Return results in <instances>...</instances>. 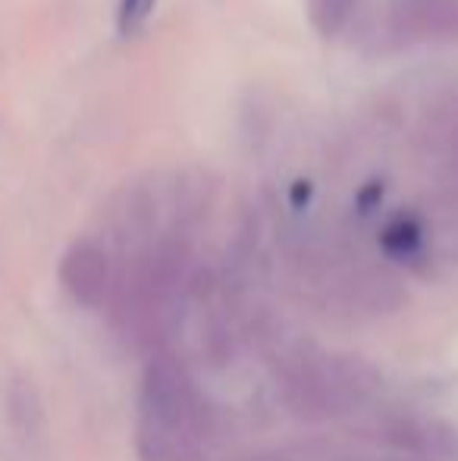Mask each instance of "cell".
<instances>
[{"instance_id": "7a4b0ae2", "label": "cell", "mask_w": 458, "mask_h": 461, "mask_svg": "<svg viewBox=\"0 0 458 461\" xmlns=\"http://www.w3.org/2000/svg\"><path fill=\"white\" fill-rule=\"evenodd\" d=\"M60 279L76 302L85 308H98L107 295V283H111L104 249H98L94 242H76L60 264Z\"/></svg>"}, {"instance_id": "3957f363", "label": "cell", "mask_w": 458, "mask_h": 461, "mask_svg": "<svg viewBox=\"0 0 458 461\" xmlns=\"http://www.w3.org/2000/svg\"><path fill=\"white\" fill-rule=\"evenodd\" d=\"M392 23L415 38H458V0H392Z\"/></svg>"}, {"instance_id": "5b68a950", "label": "cell", "mask_w": 458, "mask_h": 461, "mask_svg": "<svg viewBox=\"0 0 458 461\" xmlns=\"http://www.w3.org/2000/svg\"><path fill=\"white\" fill-rule=\"evenodd\" d=\"M358 0H308V16L320 38H333L348 25Z\"/></svg>"}, {"instance_id": "6da1fadb", "label": "cell", "mask_w": 458, "mask_h": 461, "mask_svg": "<svg viewBox=\"0 0 458 461\" xmlns=\"http://www.w3.org/2000/svg\"><path fill=\"white\" fill-rule=\"evenodd\" d=\"M141 461H195L204 443V402L192 376L170 355L145 367L139 393Z\"/></svg>"}, {"instance_id": "277c9868", "label": "cell", "mask_w": 458, "mask_h": 461, "mask_svg": "<svg viewBox=\"0 0 458 461\" xmlns=\"http://www.w3.org/2000/svg\"><path fill=\"white\" fill-rule=\"evenodd\" d=\"M380 245L390 258H415L424 245V230L415 217H396L383 226Z\"/></svg>"}, {"instance_id": "8992f818", "label": "cell", "mask_w": 458, "mask_h": 461, "mask_svg": "<svg viewBox=\"0 0 458 461\" xmlns=\"http://www.w3.org/2000/svg\"><path fill=\"white\" fill-rule=\"evenodd\" d=\"M157 0H120V29L122 35H132L135 29L145 25V19L151 16Z\"/></svg>"}, {"instance_id": "52a82bcc", "label": "cell", "mask_w": 458, "mask_h": 461, "mask_svg": "<svg viewBox=\"0 0 458 461\" xmlns=\"http://www.w3.org/2000/svg\"><path fill=\"white\" fill-rule=\"evenodd\" d=\"M361 461H396V458H361Z\"/></svg>"}]
</instances>
